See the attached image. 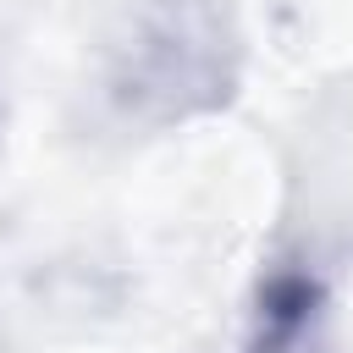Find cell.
Wrapping results in <instances>:
<instances>
[{
    "mask_svg": "<svg viewBox=\"0 0 353 353\" xmlns=\"http://www.w3.org/2000/svg\"><path fill=\"white\" fill-rule=\"evenodd\" d=\"M243 39L226 0H132L110 39L105 88L132 127H182L232 105Z\"/></svg>",
    "mask_w": 353,
    "mask_h": 353,
    "instance_id": "cell-1",
    "label": "cell"
},
{
    "mask_svg": "<svg viewBox=\"0 0 353 353\" xmlns=\"http://www.w3.org/2000/svg\"><path fill=\"white\" fill-rule=\"evenodd\" d=\"M325 281L303 265H276L254 292L243 353H325Z\"/></svg>",
    "mask_w": 353,
    "mask_h": 353,
    "instance_id": "cell-2",
    "label": "cell"
}]
</instances>
